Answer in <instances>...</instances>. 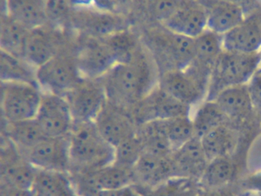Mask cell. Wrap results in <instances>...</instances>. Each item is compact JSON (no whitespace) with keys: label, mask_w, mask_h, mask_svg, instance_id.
<instances>
[{"label":"cell","mask_w":261,"mask_h":196,"mask_svg":"<svg viewBox=\"0 0 261 196\" xmlns=\"http://www.w3.org/2000/svg\"><path fill=\"white\" fill-rule=\"evenodd\" d=\"M133 191L132 186H129L121 189L101 190L94 196H129Z\"/></svg>","instance_id":"obj_45"},{"label":"cell","mask_w":261,"mask_h":196,"mask_svg":"<svg viewBox=\"0 0 261 196\" xmlns=\"http://www.w3.org/2000/svg\"><path fill=\"white\" fill-rule=\"evenodd\" d=\"M2 82V116L6 122L36 118L42 101L39 86L28 83Z\"/></svg>","instance_id":"obj_7"},{"label":"cell","mask_w":261,"mask_h":196,"mask_svg":"<svg viewBox=\"0 0 261 196\" xmlns=\"http://www.w3.org/2000/svg\"><path fill=\"white\" fill-rule=\"evenodd\" d=\"M145 45L153 57L160 75L186 68L195 58V38L157 24L146 33Z\"/></svg>","instance_id":"obj_3"},{"label":"cell","mask_w":261,"mask_h":196,"mask_svg":"<svg viewBox=\"0 0 261 196\" xmlns=\"http://www.w3.org/2000/svg\"><path fill=\"white\" fill-rule=\"evenodd\" d=\"M259 53H260V55H261V51H260V52H259Z\"/></svg>","instance_id":"obj_47"},{"label":"cell","mask_w":261,"mask_h":196,"mask_svg":"<svg viewBox=\"0 0 261 196\" xmlns=\"http://www.w3.org/2000/svg\"><path fill=\"white\" fill-rule=\"evenodd\" d=\"M36 119L46 136H67L74 124L69 104L65 96L50 92L42 93Z\"/></svg>","instance_id":"obj_12"},{"label":"cell","mask_w":261,"mask_h":196,"mask_svg":"<svg viewBox=\"0 0 261 196\" xmlns=\"http://www.w3.org/2000/svg\"><path fill=\"white\" fill-rule=\"evenodd\" d=\"M114 1L117 2V3H121V4H124V3H129L131 0H114Z\"/></svg>","instance_id":"obj_46"},{"label":"cell","mask_w":261,"mask_h":196,"mask_svg":"<svg viewBox=\"0 0 261 196\" xmlns=\"http://www.w3.org/2000/svg\"><path fill=\"white\" fill-rule=\"evenodd\" d=\"M58 52L57 41L49 32L44 30L43 26L30 31L24 49V59L38 68Z\"/></svg>","instance_id":"obj_22"},{"label":"cell","mask_w":261,"mask_h":196,"mask_svg":"<svg viewBox=\"0 0 261 196\" xmlns=\"http://www.w3.org/2000/svg\"><path fill=\"white\" fill-rule=\"evenodd\" d=\"M171 155L161 156L144 152L133 168V185L152 188L175 177Z\"/></svg>","instance_id":"obj_19"},{"label":"cell","mask_w":261,"mask_h":196,"mask_svg":"<svg viewBox=\"0 0 261 196\" xmlns=\"http://www.w3.org/2000/svg\"><path fill=\"white\" fill-rule=\"evenodd\" d=\"M36 73L37 67L27 60L1 50L0 78L3 82L28 83L39 86Z\"/></svg>","instance_id":"obj_28"},{"label":"cell","mask_w":261,"mask_h":196,"mask_svg":"<svg viewBox=\"0 0 261 196\" xmlns=\"http://www.w3.org/2000/svg\"><path fill=\"white\" fill-rule=\"evenodd\" d=\"M224 50L238 53L261 51V6L245 15L239 24L223 35Z\"/></svg>","instance_id":"obj_14"},{"label":"cell","mask_w":261,"mask_h":196,"mask_svg":"<svg viewBox=\"0 0 261 196\" xmlns=\"http://www.w3.org/2000/svg\"><path fill=\"white\" fill-rule=\"evenodd\" d=\"M48 0H6V12L29 29L42 27L48 20Z\"/></svg>","instance_id":"obj_23"},{"label":"cell","mask_w":261,"mask_h":196,"mask_svg":"<svg viewBox=\"0 0 261 196\" xmlns=\"http://www.w3.org/2000/svg\"><path fill=\"white\" fill-rule=\"evenodd\" d=\"M68 1L67 0H48L47 3V15L48 20L61 19L66 15L68 10Z\"/></svg>","instance_id":"obj_40"},{"label":"cell","mask_w":261,"mask_h":196,"mask_svg":"<svg viewBox=\"0 0 261 196\" xmlns=\"http://www.w3.org/2000/svg\"><path fill=\"white\" fill-rule=\"evenodd\" d=\"M197 196H234L228 186L215 189H201Z\"/></svg>","instance_id":"obj_44"},{"label":"cell","mask_w":261,"mask_h":196,"mask_svg":"<svg viewBox=\"0 0 261 196\" xmlns=\"http://www.w3.org/2000/svg\"><path fill=\"white\" fill-rule=\"evenodd\" d=\"M192 119L194 135L200 139L206 133L219 126H237L224 114V112L214 101H204L198 105Z\"/></svg>","instance_id":"obj_31"},{"label":"cell","mask_w":261,"mask_h":196,"mask_svg":"<svg viewBox=\"0 0 261 196\" xmlns=\"http://www.w3.org/2000/svg\"><path fill=\"white\" fill-rule=\"evenodd\" d=\"M94 122L103 139L114 148L123 141L136 136L138 127L127 110L108 101Z\"/></svg>","instance_id":"obj_13"},{"label":"cell","mask_w":261,"mask_h":196,"mask_svg":"<svg viewBox=\"0 0 261 196\" xmlns=\"http://www.w3.org/2000/svg\"><path fill=\"white\" fill-rule=\"evenodd\" d=\"M137 135L141 139L144 152L157 156H170L174 150L166 134L164 119H155L139 125Z\"/></svg>","instance_id":"obj_27"},{"label":"cell","mask_w":261,"mask_h":196,"mask_svg":"<svg viewBox=\"0 0 261 196\" xmlns=\"http://www.w3.org/2000/svg\"><path fill=\"white\" fill-rule=\"evenodd\" d=\"M223 51V35L207 29L195 38V58L193 61L213 69L217 59Z\"/></svg>","instance_id":"obj_34"},{"label":"cell","mask_w":261,"mask_h":196,"mask_svg":"<svg viewBox=\"0 0 261 196\" xmlns=\"http://www.w3.org/2000/svg\"><path fill=\"white\" fill-rule=\"evenodd\" d=\"M36 78L42 91L63 96L85 79L79 70L76 57L59 52L38 67Z\"/></svg>","instance_id":"obj_6"},{"label":"cell","mask_w":261,"mask_h":196,"mask_svg":"<svg viewBox=\"0 0 261 196\" xmlns=\"http://www.w3.org/2000/svg\"><path fill=\"white\" fill-rule=\"evenodd\" d=\"M260 67L259 52L244 54L223 51L212 69L205 101H215L227 87L247 84Z\"/></svg>","instance_id":"obj_4"},{"label":"cell","mask_w":261,"mask_h":196,"mask_svg":"<svg viewBox=\"0 0 261 196\" xmlns=\"http://www.w3.org/2000/svg\"><path fill=\"white\" fill-rule=\"evenodd\" d=\"M241 185L246 191H261V171L244 179Z\"/></svg>","instance_id":"obj_42"},{"label":"cell","mask_w":261,"mask_h":196,"mask_svg":"<svg viewBox=\"0 0 261 196\" xmlns=\"http://www.w3.org/2000/svg\"><path fill=\"white\" fill-rule=\"evenodd\" d=\"M74 121H94L108 101L103 83L85 78L65 95Z\"/></svg>","instance_id":"obj_9"},{"label":"cell","mask_w":261,"mask_h":196,"mask_svg":"<svg viewBox=\"0 0 261 196\" xmlns=\"http://www.w3.org/2000/svg\"><path fill=\"white\" fill-rule=\"evenodd\" d=\"M100 79L108 101L129 111L158 86L160 70L149 49L140 45L129 60L117 62Z\"/></svg>","instance_id":"obj_1"},{"label":"cell","mask_w":261,"mask_h":196,"mask_svg":"<svg viewBox=\"0 0 261 196\" xmlns=\"http://www.w3.org/2000/svg\"><path fill=\"white\" fill-rule=\"evenodd\" d=\"M240 6L246 15L251 13L261 6V0H224Z\"/></svg>","instance_id":"obj_43"},{"label":"cell","mask_w":261,"mask_h":196,"mask_svg":"<svg viewBox=\"0 0 261 196\" xmlns=\"http://www.w3.org/2000/svg\"><path fill=\"white\" fill-rule=\"evenodd\" d=\"M39 168L4 136L1 145V182L23 189H33Z\"/></svg>","instance_id":"obj_10"},{"label":"cell","mask_w":261,"mask_h":196,"mask_svg":"<svg viewBox=\"0 0 261 196\" xmlns=\"http://www.w3.org/2000/svg\"><path fill=\"white\" fill-rule=\"evenodd\" d=\"M2 136L8 138L20 153L30 150L46 137L36 118L16 122L4 121Z\"/></svg>","instance_id":"obj_24"},{"label":"cell","mask_w":261,"mask_h":196,"mask_svg":"<svg viewBox=\"0 0 261 196\" xmlns=\"http://www.w3.org/2000/svg\"><path fill=\"white\" fill-rule=\"evenodd\" d=\"M1 196H36L33 189H23L1 182Z\"/></svg>","instance_id":"obj_41"},{"label":"cell","mask_w":261,"mask_h":196,"mask_svg":"<svg viewBox=\"0 0 261 196\" xmlns=\"http://www.w3.org/2000/svg\"><path fill=\"white\" fill-rule=\"evenodd\" d=\"M94 177L99 191L121 189L134 183L133 168H124L114 162L94 170Z\"/></svg>","instance_id":"obj_33"},{"label":"cell","mask_w":261,"mask_h":196,"mask_svg":"<svg viewBox=\"0 0 261 196\" xmlns=\"http://www.w3.org/2000/svg\"><path fill=\"white\" fill-rule=\"evenodd\" d=\"M30 30L8 14L3 15L0 26L1 50L24 58L25 41Z\"/></svg>","instance_id":"obj_29"},{"label":"cell","mask_w":261,"mask_h":196,"mask_svg":"<svg viewBox=\"0 0 261 196\" xmlns=\"http://www.w3.org/2000/svg\"><path fill=\"white\" fill-rule=\"evenodd\" d=\"M33 189L36 196H79L66 172L39 169Z\"/></svg>","instance_id":"obj_26"},{"label":"cell","mask_w":261,"mask_h":196,"mask_svg":"<svg viewBox=\"0 0 261 196\" xmlns=\"http://www.w3.org/2000/svg\"><path fill=\"white\" fill-rule=\"evenodd\" d=\"M180 0H140L145 15L155 24H163L175 12Z\"/></svg>","instance_id":"obj_38"},{"label":"cell","mask_w":261,"mask_h":196,"mask_svg":"<svg viewBox=\"0 0 261 196\" xmlns=\"http://www.w3.org/2000/svg\"><path fill=\"white\" fill-rule=\"evenodd\" d=\"M175 177H186L199 181L208 164L201 139L193 136L171 155Z\"/></svg>","instance_id":"obj_18"},{"label":"cell","mask_w":261,"mask_h":196,"mask_svg":"<svg viewBox=\"0 0 261 196\" xmlns=\"http://www.w3.org/2000/svg\"><path fill=\"white\" fill-rule=\"evenodd\" d=\"M192 109L158 85L131 107L129 112L139 126L155 119L190 116Z\"/></svg>","instance_id":"obj_8"},{"label":"cell","mask_w":261,"mask_h":196,"mask_svg":"<svg viewBox=\"0 0 261 196\" xmlns=\"http://www.w3.org/2000/svg\"><path fill=\"white\" fill-rule=\"evenodd\" d=\"M140 196H197L201 191L199 181L186 177H173L152 187L132 185Z\"/></svg>","instance_id":"obj_30"},{"label":"cell","mask_w":261,"mask_h":196,"mask_svg":"<svg viewBox=\"0 0 261 196\" xmlns=\"http://www.w3.org/2000/svg\"><path fill=\"white\" fill-rule=\"evenodd\" d=\"M21 153L39 169L69 171L71 159L68 135L46 136L30 150Z\"/></svg>","instance_id":"obj_11"},{"label":"cell","mask_w":261,"mask_h":196,"mask_svg":"<svg viewBox=\"0 0 261 196\" xmlns=\"http://www.w3.org/2000/svg\"><path fill=\"white\" fill-rule=\"evenodd\" d=\"M72 21L79 30L94 38H105L129 29L127 20L113 12L81 11L73 16Z\"/></svg>","instance_id":"obj_17"},{"label":"cell","mask_w":261,"mask_h":196,"mask_svg":"<svg viewBox=\"0 0 261 196\" xmlns=\"http://www.w3.org/2000/svg\"><path fill=\"white\" fill-rule=\"evenodd\" d=\"M207 15L199 0H180L172 16L163 24L172 32L195 38L207 29Z\"/></svg>","instance_id":"obj_16"},{"label":"cell","mask_w":261,"mask_h":196,"mask_svg":"<svg viewBox=\"0 0 261 196\" xmlns=\"http://www.w3.org/2000/svg\"><path fill=\"white\" fill-rule=\"evenodd\" d=\"M212 72V69L193 61L183 70L161 74L158 85L192 108L205 101Z\"/></svg>","instance_id":"obj_5"},{"label":"cell","mask_w":261,"mask_h":196,"mask_svg":"<svg viewBox=\"0 0 261 196\" xmlns=\"http://www.w3.org/2000/svg\"><path fill=\"white\" fill-rule=\"evenodd\" d=\"M207 11V29L224 35L245 18L240 6L224 0H199Z\"/></svg>","instance_id":"obj_21"},{"label":"cell","mask_w":261,"mask_h":196,"mask_svg":"<svg viewBox=\"0 0 261 196\" xmlns=\"http://www.w3.org/2000/svg\"><path fill=\"white\" fill-rule=\"evenodd\" d=\"M114 149V163L127 168H134L144 153L143 142L137 135L123 141Z\"/></svg>","instance_id":"obj_37"},{"label":"cell","mask_w":261,"mask_h":196,"mask_svg":"<svg viewBox=\"0 0 261 196\" xmlns=\"http://www.w3.org/2000/svg\"><path fill=\"white\" fill-rule=\"evenodd\" d=\"M164 120L166 134L174 151L195 136L193 122L190 116H179Z\"/></svg>","instance_id":"obj_36"},{"label":"cell","mask_w":261,"mask_h":196,"mask_svg":"<svg viewBox=\"0 0 261 196\" xmlns=\"http://www.w3.org/2000/svg\"><path fill=\"white\" fill-rule=\"evenodd\" d=\"M214 101L236 125L246 122L256 115L250 99L247 84L224 89Z\"/></svg>","instance_id":"obj_20"},{"label":"cell","mask_w":261,"mask_h":196,"mask_svg":"<svg viewBox=\"0 0 261 196\" xmlns=\"http://www.w3.org/2000/svg\"><path fill=\"white\" fill-rule=\"evenodd\" d=\"M68 138V173L98 169L114 162L115 149L103 139L94 121H74Z\"/></svg>","instance_id":"obj_2"},{"label":"cell","mask_w":261,"mask_h":196,"mask_svg":"<svg viewBox=\"0 0 261 196\" xmlns=\"http://www.w3.org/2000/svg\"><path fill=\"white\" fill-rule=\"evenodd\" d=\"M77 66L84 78L99 79L117 63L112 51L101 38H94L85 44L76 55Z\"/></svg>","instance_id":"obj_15"},{"label":"cell","mask_w":261,"mask_h":196,"mask_svg":"<svg viewBox=\"0 0 261 196\" xmlns=\"http://www.w3.org/2000/svg\"><path fill=\"white\" fill-rule=\"evenodd\" d=\"M236 127L221 125L201 138L204 153L209 161L219 157H230L238 141Z\"/></svg>","instance_id":"obj_25"},{"label":"cell","mask_w":261,"mask_h":196,"mask_svg":"<svg viewBox=\"0 0 261 196\" xmlns=\"http://www.w3.org/2000/svg\"><path fill=\"white\" fill-rule=\"evenodd\" d=\"M234 175L230 157H219L209 161L199 180L201 189H215L228 186Z\"/></svg>","instance_id":"obj_32"},{"label":"cell","mask_w":261,"mask_h":196,"mask_svg":"<svg viewBox=\"0 0 261 196\" xmlns=\"http://www.w3.org/2000/svg\"><path fill=\"white\" fill-rule=\"evenodd\" d=\"M255 113L261 119V73L256 72L247 83Z\"/></svg>","instance_id":"obj_39"},{"label":"cell","mask_w":261,"mask_h":196,"mask_svg":"<svg viewBox=\"0 0 261 196\" xmlns=\"http://www.w3.org/2000/svg\"><path fill=\"white\" fill-rule=\"evenodd\" d=\"M101 39L112 51L117 59V62L129 60L140 45L138 38L129 29L120 31Z\"/></svg>","instance_id":"obj_35"}]
</instances>
